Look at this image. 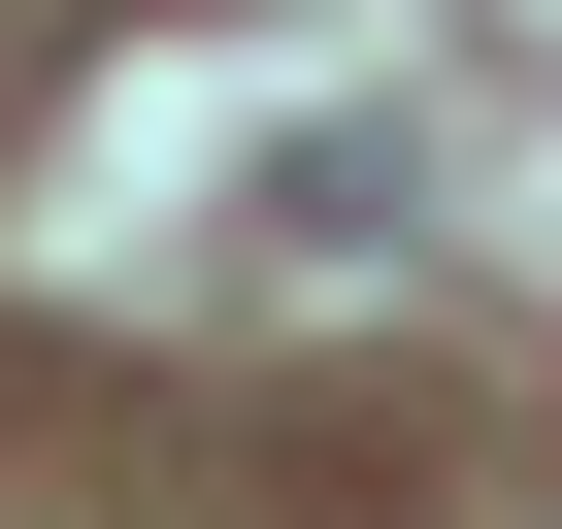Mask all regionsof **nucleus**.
<instances>
[]
</instances>
